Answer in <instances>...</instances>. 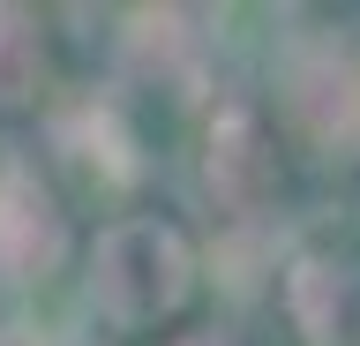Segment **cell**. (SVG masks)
<instances>
[{
  "instance_id": "cell-5",
  "label": "cell",
  "mask_w": 360,
  "mask_h": 346,
  "mask_svg": "<svg viewBox=\"0 0 360 346\" xmlns=\"http://www.w3.org/2000/svg\"><path fill=\"white\" fill-rule=\"evenodd\" d=\"M53 143L68 151V166H75L90 188H120V181L135 173V151H128V136H120V121L98 113V106H83V113H60Z\"/></svg>"
},
{
  "instance_id": "cell-9",
  "label": "cell",
  "mask_w": 360,
  "mask_h": 346,
  "mask_svg": "<svg viewBox=\"0 0 360 346\" xmlns=\"http://www.w3.org/2000/svg\"><path fill=\"white\" fill-rule=\"evenodd\" d=\"M180 346H218V339H180Z\"/></svg>"
},
{
  "instance_id": "cell-4",
  "label": "cell",
  "mask_w": 360,
  "mask_h": 346,
  "mask_svg": "<svg viewBox=\"0 0 360 346\" xmlns=\"http://www.w3.org/2000/svg\"><path fill=\"white\" fill-rule=\"evenodd\" d=\"M270 181H278V166L263 151V128L248 113H218V128H210V196L225 211H263Z\"/></svg>"
},
{
  "instance_id": "cell-6",
  "label": "cell",
  "mask_w": 360,
  "mask_h": 346,
  "mask_svg": "<svg viewBox=\"0 0 360 346\" xmlns=\"http://www.w3.org/2000/svg\"><path fill=\"white\" fill-rule=\"evenodd\" d=\"M285 294H292V316H300V331H308L315 346L345 339V309H353V271H345V264H315V256L292 264Z\"/></svg>"
},
{
  "instance_id": "cell-3",
  "label": "cell",
  "mask_w": 360,
  "mask_h": 346,
  "mask_svg": "<svg viewBox=\"0 0 360 346\" xmlns=\"http://www.w3.org/2000/svg\"><path fill=\"white\" fill-rule=\"evenodd\" d=\"M60 256V218L30 181V166L0 143V278H45Z\"/></svg>"
},
{
  "instance_id": "cell-7",
  "label": "cell",
  "mask_w": 360,
  "mask_h": 346,
  "mask_svg": "<svg viewBox=\"0 0 360 346\" xmlns=\"http://www.w3.org/2000/svg\"><path fill=\"white\" fill-rule=\"evenodd\" d=\"M128 53L135 68H158V75H188V61H195V30H188V16H135L128 30Z\"/></svg>"
},
{
  "instance_id": "cell-2",
  "label": "cell",
  "mask_w": 360,
  "mask_h": 346,
  "mask_svg": "<svg viewBox=\"0 0 360 346\" xmlns=\"http://www.w3.org/2000/svg\"><path fill=\"white\" fill-rule=\"evenodd\" d=\"M278 98H285V121L323 159H353L360 151V53L353 46H330V38L300 46L285 61Z\"/></svg>"
},
{
  "instance_id": "cell-1",
  "label": "cell",
  "mask_w": 360,
  "mask_h": 346,
  "mask_svg": "<svg viewBox=\"0 0 360 346\" xmlns=\"http://www.w3.org/2000/svg\"><path fill=\"white\" fill-rule=\"evenodd\" d=\"M98 309L112 323H150L188 294V249L165 226H112L98 241Z\"/></svg>"
},
{
  "instance_id": "cell-8",
  "label": "cell",
  "mask_w": 360,
  "mask_h": 346,
  "mask_svg": "<svg viewBox=\"0 0 360 346\" xmlns=\"http://www.w3.org/2000/svg\"><path fill=\"white\" fill-rule=\"evenodd\" d=\"M30 83H38V38L15 8H0V106L30 98Z\"/></svg>"
}]
</instances>
